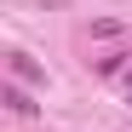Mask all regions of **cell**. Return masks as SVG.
Instances as JSON below:
<instances>
[{
	"label": "cell",
	"mask_w": 132,
	"mask_h": 132,
	"mask_svg": "<svg viewBox=\"0 0 132 132\" xmlns=\"http://www.w3.org/2000/svg\"><path fill=\"white\" fill-rule=\"evenodd\" d=\"M12 75H17V80H40V69H35V57H23V52H12Z\"/></svg>",
	"instance_id": "obj_2"
},
{
	"label": "cell",
	"mask_w": 132,
	"mask_h": 132,
	"mask_svg": "<svg viewBox=\"0 0 132 132\" xmlns=\"http://www.w3.org/2000/svg\"><path fill=\"white\" fill-rule=\"evenodd\" d=\"M0 98H6V109H12V115H35V109H40V103H35V98L23 92V86H6Z\"/></svg>",
	"instance_id": "obj_1"
},
{
	"label": "cell",
	"mask_w": 132,
	"mask_h": 132,
	"mask_svg": "<svg viewBox=\"0 0 132 132\" xmlns=\"http://www.w3.org/2000/svg\"><path fill=\"white\" fill-rule=\"evenodd\" d=\"M126 92H132V80H126Z\"/></svg>",
	"instance_id": "obj_3"
}]
</instances>
